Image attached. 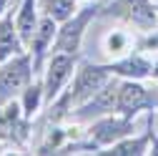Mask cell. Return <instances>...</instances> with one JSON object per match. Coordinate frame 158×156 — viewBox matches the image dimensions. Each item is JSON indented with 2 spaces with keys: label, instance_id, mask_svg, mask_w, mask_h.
Returning <instances> with one entry per match:
<instances>
[{
  "label": "cell",
  "instance_id": "3",
  "mask_svg": "<svg viewBox=\"0 0 158 156\" xmlns=\"http://www.w3.org/2000/svg\"><path fill=\"white\" fill-rule=\"evenodd\" d=\"M73 71V53L68 50H58L50 63H48V73H45V98L53 101L58 93H60L63 83L68 81V76Z\"/></svg>",
  "mask_w": 158,
  "mask_h": 156
},
{
  "label": "cell",
  "instance_id": "14",
  "mask_svg": "<svg viewBox=\"0 0 158 156\" xmlns=\"http://www.w3.org/2000/svg\"><path fill=\"white\" fill-rule=\"evenodd\" d=\"M146 144H148V136H143V139H135V141H126V144H118V146H113V151H110V154H115V156L143 154V151H146Z\"/></svg>",
  "mask_w": 158,
  "mask_h": 156
},
{
  "label": "cell",
  "instance_id": "16",
  "mask_svg": "<svg viewBox=\"0 0 158 156\" xmlns=\"http://www.w3.org/2000/svg\"><path fill=\"white\" fill-rule=\"evenodd\" d=\"M5 5H8V0H0V13L5 10Z\"/></svg>",
  "mask_w": 158,
  "mask_h": 156
},
{
  "label": "cell",
  "instance_id": "13",
  "mask_svg": "<svg viewBox=\"0 0 158 156\" xmlns=\"http://www.w3.org/2000/svg\"><path fill=\"white\" fill-rule=\"evenodd\" d=\"M43 8L53 20H68L70 10H73V3L70 0H43Z\"/></svg>",
  "mask_w": 158,
  "mask_h": 156
},
{
  "label": "cell",
  "instance_id": "11",
  "mask_svg": "<svg viewBox=\"0 0 158 156\" xmlns=\"http://www.w3.org/2000/svg\"><path fill=\"white\" fill-rule=\"evenodd\" d=\"M108 71H115V73H123V76H133V78H146V76H151L153 73V68H151V63H146L143 58H126V61H121V63H115V66H110Z\"/></svg>",
  "mask_w": 158,
  "mask_h": 156
},
{
  "label": "cell",
  "instance_id": "10",
  "mask_svg": "<svg viewBox=\"0 0 158 156\" xmlns=\"http://www.w3.org/2000/svg\"><path fill=\"white\" fill-rule=\"evenodd\" d=\"M15 28H18V33H20L23 43H28V46H30L33 33H35V28H38L35 0H25V3L20 5V13H18V18H15Z\"/></svg>",
  "mask_w": 158,
  "mask_h": 156
},
{
  "label": "cell",
  "instance_id": "15",
  "mask_svg": "<svg viewBox=\"0 0 158 156\" xmlns=\"http://www.w3.org/2000/svg\"><path fill=\"white\" fill-rule=\"evenodd\" d=\"M23 93H25V103H23V111L30 116V113L38 108V103H40V88H38V86H28Z\"/></svg>",
  "mask_w": 158,
  "mask_h": 156
},
{
  "label": "cell",
  "instance_id": "2",
  "mask_svg": "<svg viewBox=\"0 0 158 156\" xmlns=\"http://www.w3.org/2000/svg\"><path fill=\"white\" fill-rule=\"evenodd\" d=\"M108 83V68H93V66H83L78 71V78L70 88L68 101L70 103H85L93 96Z\"/></svg>",
  "mask_w": 158,
  "mask_h": 156
},
{
  "label": "cell",
  "instance_id": "6",
  "mask_svg": "<svg viewBox=\"0 0 158 156\" xmlns=\"http://www.w3.org/2000/svg\"><path fill=\"white\" fill-rule=\"evenodd\" d=\"M115 98H118V86L106 83V86L98 91L90 101H85V103H83L81 116H83V119H90V116L108 113V111H113V108H115Z\"/></svg>",
  "mask_w": 158,
  "mask_h": 156
},
{
  "label": "cell",
  "instance_id": "4",
  "mask_svg": "<svg viewBox=\"0 0 158 156\" xmlns=\"http://www.w3.org/2000/svg\"><path fill=\"white\" fill-rule=\"evenodd\" d=\"M153 101L148 98V91L141 86V83H133V81H126L118 86V98H115V108L121 111L123 116H131L135 113L138 108L143 106H151Z\"/></svg>",
  "mask_w": 158,
  "mask_h": 156
},
{
  "label": "cell",
  "instance_id": "1",
  "mask_svg": "<svg viewBox=\"0 0 158 156\" xmlns=\"http://www.w3.org/2000/svg\"><path fill=\"white\" fill-rule=\"evenodd\" d=\"M30 55H18L0 66V103L23 93L30 83Z\"/></svg>",
  "mask_w": 158,
  "mask_h": 156
},
{
  "label": "cell",
  "instance_id": "5",
  "mask_svg": "<svg viewBox=\"0 0 158 156\" xmlns=\"http://www.w3.org/2000/svg\"><path fill=\"white\" fill-rule=\"evenodd\" d=\"M95 8H85L78 18H73V20L65 23V28L60 30V35H58V50H68V53H75L78 43H81V35H83V28L85 23L93 18Z\"/></svg>",
  "mask_w": 158,
  "mask_h": 156
},
{
  "label": "cell",
  "instance_id": "12",
  "mask_svg": "<svg viewBox=\"0 0 158 156\" xmlns=\"http://www.w3.org/2000/svg\"><path fill=\"white\" fill-rule=\"evenodd\" d=\"M128 5H131V18H133L135 25H141V28H151L153 25L156 13H153V8L146 0H128Z\"/></svg>",
  "mask_w": 158,
  "mask_h": 156
},
{
  "label": "cell",
  "instance_id": "7",
  "mask_svg": "<svg viewBox=\"0 0 158 156\" xmlns=\"http://www.w3.org/2000/svg\"><path fill=\"white\" fill-rule=\"evenodd\" d=\"M131 131V121L123 119V121H118V119H106L101 124H95L90 136L95 139V146H108L118 139H123V136Z\"/></svg>",
  "mask_w": 158,
  "mask_h": 156
},
{
  "label": "cell",
  "instance_id": "9",
  "mask_svg": "<svg viewBox=\"0 0 158 156\" xmlns=\"http://www.w3.org/2000/svg\"><path fill=\"white\" fill-rule=\"evenodd\" d=\"M53 38H55V20L50 15H45L40 23H38V28H35V33H33V41H30V48H33V53H35V66L43 61V53L48 50V46L53 43Z\"/></svg>",
  "mask_w": 158,
  "mask_h": 156
},
{
  "label": "cell",
  "instance_id": "8",
  "mask_svg": "<svg viewBox=\"0 0 158 156\" xmlns=\"http://www.w3.org/2000/svg\"><path fill=\"white\" fill-rule=\"evenodd\" d=\"M23 46V38L18 33V28H13V18L5 15L0 18V63H5L8 58L20 53Z\"/></svg>",
  "mask_w": 158,
  "mask_h": 156
}]
</instances>
